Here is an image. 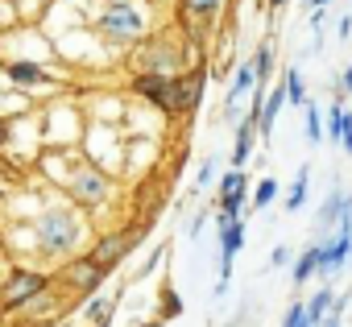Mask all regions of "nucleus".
<instances>
[{"label": "nucleus", "mask_w": 352, "mask_h": 327, "mask_svg": "<svg viewBox=\"0 0 352 327\" xmlns=\"http://www.w3.org/2000/svg\"><path fill=\"white\" fill-rule=\"evenodd\" d=\"M253 141H257V120H253V116H245V120H241V128H236V149H232V170H241L245 161H249V153H253Z\"/></svg>", "instance_id": "15"}, {"label": "nucleus", "mask_w": 352, "mask_h": 327, "mask_svg": "<svg viewBox=\"0 0 352 327\" xmlns=\"http://www.w3.org/2000/svg\"><path fill=\"white\" fill-rule=\"evenodd\" d=\"M319 261H323V240H315V245H307L302 249V257L294 261V269H290V278H294V286H302L311 273H319Z\"/></svg>", "instance_id": "16"}, {"label": "nucleus", "mask_w": 352, "mask_h": 327, "mask_svg": "<svg viewBox=\"0 0 352 327\" xmlns=\"http://www.w3.org/2000/svg\"><path fill=\"white\" fill-rule=\"evenodd\" d=\"M282 87H286V104H290V108H307V79H302L298 67H290V71L282 75Z\"/></svg>", "instance_id": "18"}, {"label": "nucleus", "mask_w": 352, "mask_h": 327, "mask_svg": "<svg viewBox=\"0 0 352 327\" xmlns=\"http://www.w3.org/2000/svg\"><path fill=\"white\" fill-rule=\"evenodd\" d=\"M141 63H145V71H179V50H174V46H166V42H149L145 46V54H141Z\"/></svg>", "instance_id": "12"}, {"label": "nucleus", "mask_w": 352, "mask_h": 327, "mask_svg": "<svg viewBox=\"0 0 352 327\" xmlns=\"http://www.w3.org/2000/svg\"><path fill=\"white\" fill-rule=\"evenodd\" d=\"M245 249V220H220V278H216V298L228 290V278H232V261L236 253Z\"/></svg>", "instance_id": "6"}, {"label": "nucleus", "mask_w": 352, "mask_h": 327, "mask_svg": "<svg viewBox=\"0 0 352 327\" xmlns=\"http://www.w3.org/2000/svg\"><path fill=\"white\" fill-rule=\"evenodd\" d=\"M46 286H50V278H46V273H38V269H13V273H9V282L0 286V311H17V306L34 302Z\"/></svg>", "instance_id": "3"}, {"label": "nucleus", "mask_w": 352, "mask_h": 327, "mask_svg": "<svg viewBox=\"0 0 352 327\" xmlns=\"http://www.w3.org/2000/svg\"><path fill=\"white\" fill-rule=\"evenodd\" d=\"M96 30L108 38V42H137L145 34V13L137 5H129V0H112V5L100 13Z\"/></svg>", "instance_id": "2"}, {"label": "nucleus", "mask_w": 352, "mask_h": 327, "mask_svg": "<svg viewBox=\"0 0 352 327\" xmlns=\"http://www.w3.org/2000/svg\"><path fill=\"white\" fill-rule=\"evenodd\" d=\"M340 133H344V104H331V108L323 112V137L340 141Z\"/></svg>", "instance_id": "24"}, {"label": "nucleus", "mask_w": 352, "mask_h": 327, "mask_svg": "<svg viewBox=\"0 0 352 327\" xmlns=\"http://www.w3.org/2000/svg\"><path fill=\"white\" fill-rule=\"evenodd\" d=\"M129 245H133V236H129V232H108V236H100V240H96V249H91L87 257H91L100 269H108V273H112V265L129 253Z\"/></svg>", "instance_id": "9"}, {"label": "nucleus", "mask_w": 352, "mask_h": 327, "mask_svg": "<svg viewBox=\"0 0 352 327\" xmlns=\"http://www.w3.org/2000/svg\"><path fill=\"white\" fill-rule=\"evenodd\" d=\"M245 187H249V174L245 170H228L220 179V220H236L241 207H245Z\"/></svg>", "instance_id": "7"}, {"label": "nucleus", "mask_w": 352, "mask_h": 327, "mask_svg": "<svg viewBox=\"0 0 352 327\" xmlns=\"http://www.w3.org/2000/svg\"><path fill=\"white\" fill-rule=\"evenodd\" d=\"M270 265H290V245H278V249L270 253Z\"/></svg>", "instance_id": "31"}, {"label": "nucleus", "mask_w": 352, "mask_h": 327, "mask_svg": "<svg viewBox=\"0 0 352 327\" xmlns=\"http://www.w3.org/2000/svg\"><path fill=\"white\" fill-rule=\"evenodd\" d=\"M307 141H311V145L323 141V112H319L311 100H307Z\"/></svg>", "instance_id": "26"}, {"label": "nucleus", "mask_w": 352, "mask_h": 327, "mask_svg": "<svg viewBox=\"0 0 352 327\" xmlns=\"http://www.w3.org/2000/svg\"><path fill=\"white\" fill-rule=\"evenodd\" d=\"M108 278V269H100L91 257H79V261H71L67 265V282L79 290V294H91V290H100V282Z\"/></svg>", "instance_id": "10"}, {"label": "nucleus", "mask_w": 352, "mask_h": 327, "mask_svg": "<svg viewBox=\"0 0 352 327\" xmlns=\"http://www.w3.org/2000/svg\"><path fill=\"white\" fill-rule=\"evenodd\" d=\"M212 174H216V157H208V161H204V166H199V179H195V187L204 191V187L212 183Z\"/></svg>", "instance_id": "29"}, {"label": "nucleus", "mask_w": 352, "mask_h": 327, "mask_svg": "<svg viewBox=\"0 0 352 327\" xmlns=\"http://www.w3.org/2000/svg\"><path fill=\"white\" fill-rule=\"evenodd\" d=\"M348 257H352V236L336 228V240H323V261H319V273H323V278H331V273H336Z\"/></svg>", "instance_id": "11"}, {"label": "nucleus", "mask_w": 352, "mask_h": 327, "mask_svg": "<svg viewBox=\"0 0 352 327\" xmlns=\"http://www.w3.org/2000/svg\"><path fill=\"white\" fill-rule=\"evenodd\" d=\"M257 87V75H253V63H245V67H236V75H232V83H228V108H236V100H245L249 91Z\"/></svg>", "instance_id": "17"}, {"label": "nucleus", "mask_w": 352, "mask_h": 327, "mask_svg": "<svg viewBox=\"0 0 352 327\" xmlns=\"http://www.w3.org/2000/svg\"><path fill=\"white\" fill-rule=\"evenodd\" d=\"M220 5H224V0H183L179 9H187L195 21H208V17H216V13H220Z\"/></svg>", "instance_id": "23"}, {"label": "nucleus", "mask_w": 352, "mask_h": 327, "mask_svg": "<svg viewBox=\"0 0 352 327\" xmlns=\"http://www.w3.org/2000/svg\"><path fill=\"white\" fill-rule=\"evenodd\" d=\"M5 75H9L17 87H46V83H50V71L38 67V63H9Z\"/></svg>", "instance_id": "14"}, {"label": "nucleus", "mask_w": 352, "mask_h": 327, "mask_svg": "<svg viewBox=\"0 0 352 327\" xmlns=\"http://www.w3.org/2000/svg\"><path fill=\"white\" fill-rule=\"evenodd\" d=\"M170 83H174V75H166V71H141V75L133 79V91H137V95H145L153 108H162V112H166Z\"/></svg>", "instance_id": "8"}, {"label": "nucleus", "mask_w": 352, "mask_h": 327, "mask_svg": "<svg viewBox=\"0 0 352 327\" xmlns=\"http://www.w3.org/2000/svg\"><path fill=\"white\" fill-rule=\"evenodd\" d=\"M274 199H278V179H261V183H257V191H253V203H249V207L265 212Z\"/></svg>", "instance_id": "25"}, {"label": "nucleus", "mask_w": 352, "mask_h": 327, "mask_svg": "<svg viewBox=\"0 0 352 327\" xmlns=\"http://www.w3.org/2000/svg\"><path fill=\"white\" fill-rule=\"evenodd\" d=\"M290 5V0H270V9H286Z\"/></svg>", "instance_id": "35"}, {"label": "nucleus", "mask_w": 352, "mask_h": 327, "mask_svg": "<svg viewBox=\"0 0 352 327\" xmlns=\"http://www.w3.org/2000/svg\"><path fill=\"white\" fill-rule=\"evenodd\" d=\"M352 34V17H340V38H348Z\"/></svg>", "instance_id": "33"}, {"label": "nucleus", "mask_w": 352, "mask_h": 327, "mask_svg": "<svg viewBox=\"0 0 352 327\" xmlns=\"http://www.w3.org/2000/svg\"><path fill=\"white\" fill-rule=\"evenodd\" d=\"M331 302H336V298H331V290H319V294H315V298L307 302V319H311V327H319V323L327 319Z\"/></svg>", "instance_id": "22"}, {"label": "nucleus", "mask_w": 352, "mask_h": 327, "mask_svg": "<svg viewBox=\"0 0 352 327\" xmlns=\"http://www.w3.org/2000/svg\"><path fill=\"white\" fill-rule=\"evenodd\" d=\"M5 133H9V124H0V141H5Z\"/></svg>", "instance_id": "36"}, {"label": "nucleus", "mask_w": 352, "mask_h": 327, "mask_svg": "<svg viewBox=\"0 0 352 327\" xmlns=\"http://www.w3.org/2000/svg\"><path fill=\"white\" fill-rule=\"evenodd\" d=\"M286 108V87L278 83L265 100H261V116H257V137H265L270 141V133H274V120H278V112Z\"/></svg>", "instance_id": "13"}, {"label": "nucleus", "mask_w": 352, "mask_h": 327, "mask_svg": "<svg viewBox=\"0 0 352 327\" xmlns=\"http://www.w3.org/2000/svg\"><path fill=\"white\" fill-rule=\"evenodd\" d=\"M307 187H311V170H307V166H302V170H298V179H294V187H290V195H286V203H282V207H286V212H298V207H302V203H307Z\"/></svg>", "instance_id": "21"}, {"label": "nucleus", "mask_w": 352, "mask_h": 327, "mask_svg": "<svg viewBox=\"0 0 352 327\" xmlns=\"http://www.w3.org/2000/svg\"><path fill=\"white\" fill-rule=\"evenodd\" d=\"M282 327H311V319H307V302H294V306L282 315Z\"/></svg>", "instance_id": "27"}, {"label": "nucleus", "mask_w": 352, "mask_h": 327, "mask_svg": "<svg viewBox=\"0 0 352 327\" xmlns=\"http://www.w3.org/2000/svg\"><path fill=\"white\" fill-rule=\"evenodd\" d=\"M323 5H327V0H311V13H323Z\"/></svg>", "instance_id": "34"}, {"label": "nucleus", "mask_w": 352, "mask_h": 327, "mask_svg": "<svg viewBox=\"0 0 352 327\" xmlns=\"http://www.w3.org/2000/svg\"><path fill=\"white\" fill-rule=\"evenodd\" d=\"M79 236H83V224H79V216L67 212V207H50V212H42L38 224H34V245H38L46 257H67V253L79 245Z\"/></svg>", "instance_id": "1"}, {"label": "nucleus", "mask_w": 352, "mask_h": 327, "mask_svg": "<svg viewBox=\"0 0 352 327\" xmlns=\"http://www.w3.org/2000/svg\"><path fill=\"white\" fill-rule=\"evenodd\" d=\"M340 145L352 153V112H348V108H344V133H340Z\"/></svg>", "instance_id": "30"}, {"label": "nucleus", "mask_w": 352, "mask_h": 327, "mask_svg": "<svg viewBox=\"0 0 352 327\" xmlns=\"http://www.w3.org/2000/svg\"><path fill=\"white\" fill-rule=\"evenodd\" d=\"M336 87H340V91H344V95H352V67H348V71H344V75H340V83H336Z\"/></svg>", "instance_id": "32"}, {"label": "nucleus", "mask_w": 352, "mask_h": 327, "mask_svg": "<svg viewBox=\"0 0 352 327\" xmlns=\"http://www.w3.org/2000/svg\"><path fill=\"white\" fill-rule=\"evenodd\" d=\"M204 83H208L204 71L174 75V83H170V100H166V112H170V116H187V112H195L199 100H204Z\"/></svg>", "instance_id": "4"}, {"label": "nucleus", "mask_w": 352, "mask_h": 327, "mask_svg": "<svg viewBox=\"0 0 352 327\" xmlns=\"http://www.w3.org/2000/svg\"><path fill=\"white\" fill-rule=\"evenodd\" d=\"M253 75H257V87L270 83V75H274V46H257V54H253Z\"/></svg>", "instance_id": "20"}, {"label": "nucleus", "mask_w": 352, "mask_h": 327, "mask_svg": "<svg viewBox=\"0 0 352 327\" xmlns=\"http://www.w3.org/2000/svg\"><path fill=\"white\" fill-rule=\"evenodd\" d=\"M344 203H348L344 191H327V199H323V207H319V228H336L340 216H344Z\"/></svg>", "instance_id": "19"}, {"label": "nucleus", "mask_w": 352, "mask_h": 327, "mask_svg": "<svg viewBox=\"0 0 352 327\" xmlns=\"http://www.w3.org/2000/svg\"><path fill=\"white\" fill-rule=\"evenodd\" d=\"M344 306H348V302H344V298H336V302H331V311H327V319H323L319 327H340V319H344Z\"/></svg>", "instance_id": "28"}, {"label": "nucleus", "mask_w": 352, "mask_h": 327, "mask_svg": "<svg viewBox=\"0 0 352 327\" xmlns=\"http://www.w3.org/2000/svg\"><path fill=\"white\" fill-rule=\"evenodd\" d=\"M67 191H71V199H75L79 207H100V203H108L112 183H108V174H104V170L83 166V170H75V174H71Z\"/></svg>", "instance_id": "5"}]
</instances>
